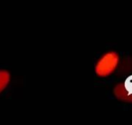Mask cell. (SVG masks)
Wrapping results in <instances>:
<instances>
[{
    "instance_id": "1",
    "label": "cell",
    "mask_w": 132,
    "mask_h": 125,
    "mask_svg": "<svg viewBox=\"0 0 132 125\" xmlns=\"http://www.w3.org/2000/svg\"><path fill=\"white\" fill-rule=\"evenodd\" d=\"M95 86L113 84L122 74L132 71V55L118 50L115 45L107 44L93 59Z\"/></svg>"
},
{
    "instance_id": "2",
    "label": "cell",
    "mask_w": 132,
    "mask_h": 125,
    "mask_svg": "<svg viewBox=\"0 0 132 125\" xmlns=\"http://www.w3.org/2000/svg\"><path fill=\"white\" fill-rule=\"evenodd\" d=\"M19 79L13 76L12 67L8 64H0V99H12Z\"/></svg>"
}]
</instances>
